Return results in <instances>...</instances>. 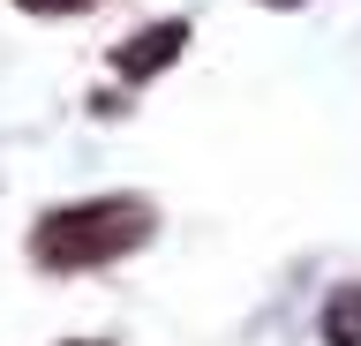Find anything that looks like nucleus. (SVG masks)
Instances as JSON below:
<instances>
[{
    "label": "nucleus",
    "instance_id": "5",
    "mask_svg": "<svg viewBox=\"0 0 361 346\" xmlns=\"http://www.w3.org/2000/svg\"><path fill=\"white\" fill-rule=\"evenodd\" d=\"M68 346H98V339H68Z\"/></svg>",
    "mask_w": 361,
    "mask_h": 346
},
{
    "label": "nucleus",
    "instance_id": "6",
    "mask_svg": "<svg viewBox=\"0 0 361 346\" xmlns=\"http://www.w3.org/2000/svg\"><path fill=\"white\" fill-rule=\"evenodd\" d=\"M279 8H301V0H279Z\"/></svg>",
    "mask_w": 361,
    "mask_h": 346
},
{
    "label": "nucleus",
    "instance_id": "2",
    "mask_svg": "<svg viewBox=\"0 0 361 346\" xmlns=\"http://www.w3.org/2000/svg\"><path fill=\"white\" fill-rule=\"evenodd\" d=\"M180 46H188V23H151V30H135L128 46H113V68L128 75V83H143V75L173 68Z\"/></svg>",
    "mask_w": 361,
    "mask_h": 346
},
{
    "label": "nucleus",
    "instance_id": "4",
    "mask_svg": "<svg viewBox=\"0 0 361 346\" xmlns=\"http://www.w3.org/2000/svg\"><path fill=\"white\" fill-rule=\"evenodd\" d=\"M30 16H75V8H90V0H23Z\"/></svg>",
    "mask_w": 361,
    "mask_h": 346
},
{
    "label": "nucleus",
    "instance_id": "3",
    "mask_svg": "<svg viewBox=\"0 0 361 346\" xmlns=\"http://www.w3.org/2000/svg\"><path fill=\"white\" fill-rule=\"evenodd\" d=\"M324 339L331 346H361V286H338L324 301Z\"/></svg>",
    "mask_w": 361,
    "mask_h": 346
},
{
    "label": "nucleus",
    "instance_id": "1",
    "mask_svg": "<svg viewBox=\"0 0 361 346\" xmlns=\"http://www.w3.org/2000/svg\"><path fill=\"white\" fill-rule=\"evenodd\" d=\"M151 241V204L135 196H98V204H68L45 211L38 233H30V256L45 271H90V264H113Z\"/></svg>",
    "mask_w": 361,
    "mask_h": 346
}]
</instances>
